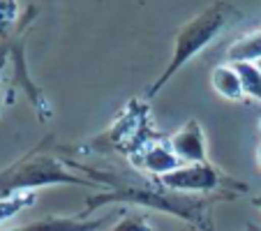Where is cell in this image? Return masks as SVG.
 <instances>
[{
    "instance_id": "obj_1",
    "label": "cell",
    "mask_w": 261,
    "mask_h": 231,
    "mask_svg": "<svg viewBox=\"0 0 261 231\" xmlns=\"http://www.w3.org/2000/svg\"><path fill=\"white\" fill-rule=\"evenodd\" d=\"M231 14H238L231 5L227 3H217V5L208 7L203 14H199L197 19H192L188 25H182V30L178 33V40H176V51H173V60L171 65L167 67V72L160 76V81L153 86L150 95H155L160 90V86H164L169 79H171L173 74H176L178 67L188 63L190 58L203 51L213 40H215L217 35L222 33V28L229 23V16Z\"/></svg>"
},
{
    "instance_id": "obj_2",
    "label": "cell",
    "mask_w": 261,
    "mask_h": 231,
    "mask_svg": "<svg viewBox=\"0 0 261 231\" xmlns=\"http://www.w3.org/2000/svg\"><path fill=\"white\" fill-rule=\"evenodd\" d=\"M51 183H74L84 185V181L67 173L56 160L51 158H35L30 162H21L16 167L0 173V194H19L21 190L30 187L51 185Z\"/></svg>"
},
{
    "instance_id": "obj_3",
    "label": "cell",
    "mask_w": 261,
    "mask_h": 231,
    "mask_svg": "<svg viewBox=\"0 0 261 231\" xmlns=\"http://www.w3.org/2000/svg\"><path fill=\"white\" fill-rule=\"evenodd\" d=\"M220 181H222V176L208 162L182 164L176 171L167 173V176H160V183L164 187L178 190V192H208V190L220 187Z\"/></svg>"
},
{
    "instance_id": "obj_4",
    "label": "cell",
    "mask_w": 261,
    "mask_h": 231,
    "mask_svg": "<svg viewBox=\"0 0 261 231\" xmlns=\"http://www.w3.org/2000/svg\"><path fill=\"white\" fill-rule=\"evenodd\" d=\"M129 160L137 167L148 169V171L158 173V176H167V173L176 171L178 167H182L180 160L176 158V152L171 150V143L169 141H148L141 150L132 152Z\"/></svg>"
},
{
    "instance_id": "obj_5",
    "label": "cell",
    "mask_w": 261,
    "mask_h": 231,
    "mask_svg": "<svg viewBox=\"0 0 261 231\" xmlns=\"http://www.w3.org/2000/svg\"><path fill=\"white\" fill-rule=\"evenodd\" d=\"M171 150L180 164H203L206 162V139H203L201 125L197 120H190L182 130H178L171 139Z\"/></svg>"
},
{
    "instance_id": "obj_6",
    "label": "cell",
    "mask_w": 261,
    "mask_h": 231,
    "mask_svg": "<svg viewBox=\"0 0 261 231\" xmlns=\"http://www.w3.org/2000/svg\"><path fill=\"white\" fill-rule=\"evenodd\" d=\"M211 84L215 88L217 95H222L224 99H231V102H238V99L245 97L243 93V84H241V76H238L236 67L231 63L227 65H217L211 74Z\"/></svg>"
},
{
    "instance_id": "obj_7",
    "label": "cell",
    "mask_w": 261,
    "mask_h": 231,
    "mask_svg": "<svg viewBox=\"0 0 261 231\" xmlns=\"http://www.w3.org/2000/svg\"><path fill=\"white\" fill-rule=\"evenodd\" d=\"M227 60L231 65L236 63H259L261 60V30L250 35H243L227 49Z\"/></svg>"
},
{
    "instance_id": "obj_8",
    "label": "cell",
    "mask_w": 261,
    "mask_h": 231,
    "mask_svg": "<svg viewBox=\"0 0 261 231\" xmlns=\"http://www.w3.org/2000/svg\"><path fill=\"white\" fill-rule=\"evenodd\" d=\"M99 222H76V220H60V217H54V220H40L33 222V224L19 226L14 231H93L99 226Z\"/></svg>"
},
{
    "instance_id": "obj_9",
    "label": "cell",
    "mask_w": 261,
    "mask_h": 231,
    "mask_svg": "<svg viewBox=\"0 0 261 231\" xmlns=\"http://www.w3.org/2000/svg\"><path fill=\"white\" fill-rule=\"evenodd\" d=\"M233 67L241 76L243 93L261 102V69L256 67V63H236Z\"/></svg>"
},
{
    "instance_id": "obj_10",
    "label": "cell",
    "mask_w": 261,
    "mask_h": 231,
    "mask_svg": "<svg viewBox=\"0 0 261 231\" xmlns=\"http://www.w3.org/2000/svg\"><path fill=\"white\" fill-rule=\"evenodd\" d=\"M33 194H28V192H19V194H12L10 199H5V201H0V224L5 220H10V217H14L16 213L21 211L23 206H28V201H33Z\"/></svg>"
},
{
    "instance_id": "obj_11",
    "label": "cell",
    "mask_w": 261,
    "mask_h": 231,
    "mask_svg": "<svg viewBox=\"0 0 261 231\" xmlns=\"http://www.w3.org/2000/svg\"><path fill=\"white\" fill-rule=\"evenodd\" d=\"M16 16V5L14 0H0V37H5L10 25L14 23Z\"/></svg>"
},
{
    "instance_id": "obj_12",
    "label": "cell",
    "mask_w": 261,
    "mask_h": 231,
    "mask_svg": "<svg viewBox=\"0 0 261 231\" xmlns=\"http://www.w3.org/2000/svg\"><path fill=\"white\" fill-rule=\"evenodd\" d=\"M111 231H155L153 224L148 220H139V217H129V220H123L114 226Z\"/></svg>"
},
{
    "instance_id": "obj_13",
    "label": "cell",
    "mask_w": 261,
    "mask_h": 231,
    "mask_svg": "<svg viewBox=\"0 0 261 231\" xmlns=\"http://www.w3.org/2000/svg\"><path fill=\"white\" fill-rule=\"evenodd\" d=\"M256 167L261 169V143H259V146H256Z\"/></svg>"
},
{
    "instance_id": "obj_14",
    "label": "cell",
    "mask_w": 261,
    "mask_h": 231,
    "mask_svg": "<svg viewBox=\"0 0 261 231\" xmlns=\"http://www.w3.org/2000/svg\"><path fill=\"white\" fill-rule=\"evenodd\" d=\"M254 206H256V208H261V194H259V197L254 199Z\"/></svg>"
},
{
    "instance_id": "obj_15",
    "label": "cell",
    "mask_w": 261,
    "mask_h": 231,
    "mask_svg": "<svg viewBox=\"0 0 261 231\" xmlns=\"http://www.w3.org/2000/svg\"><path fill=\"white\" fill-rule=\"evenodd\" d=\"M256 67H259V69H261V60H259V63H256Z\"/></svg>"
},
{
    "instance_id": "obj_16",
    "label": "cell",
    "mask_w": 261,
    "mask_h": 231,
    "mask_svg": "<svg viewBox=\"0 0 261 231\" xmlns=\"http://www.w3.org/2000/svg\"><path fill=\"white\" fill-rule=\"evenodd\" d=\"M259 132H261V118H259Z\"/></svg>"
}]
</instances>
